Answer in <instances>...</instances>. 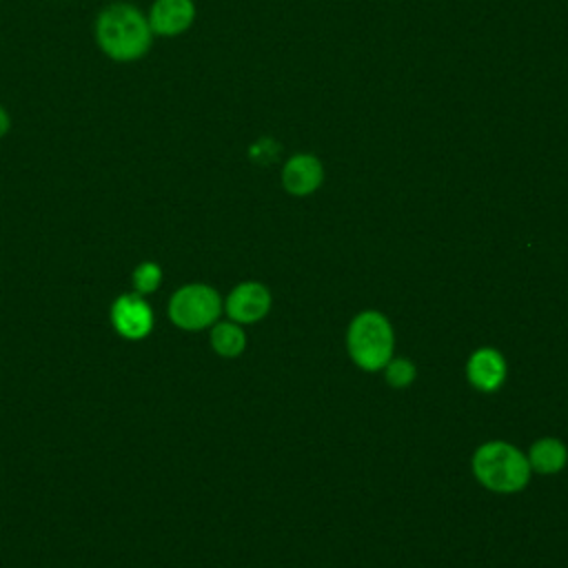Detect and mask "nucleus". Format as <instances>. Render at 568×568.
Masks as SVG:
<instances>
[{
    "mask_svg": "<svg viewBox=\"0 0 568 568\" xmlns=\"http://www.w3.org/2000/svg\"><path fill=\"white\" fill-rule=\"evenodd\" d=\"M271 308V293L260 282L237 284L224 300V313L237 324H253Z\"/></svg>",
    "mask_w": 568,
    "mask_h": 568,
    "instance_id": "7",
    "label": "nucleus"
},
{
    "mask_svg": "<svg viewBox=\"0 0 568 568\" xmlns=\"http://www.w3.org/2000/svg\"><path fill=\"white\" fill-rule=\"evenodd\" d=\"M324 180V166L313 153H295L284 162L282 184L291 195H311Z\"/></svg>",
    "mask_w": 568,
    "mask_h": 568,
    "instance_id": "8",
    "label": "nucleus"
},
{
    "mask_svg": "<svg viewBox=\"0 0 568 568\" xmlns=\"http://www.w3.org/2000/svg\"><path fill=\"white\" fill-rule=\"evenodd\" d=\"M384 375H386V382L390 384V386H395V388H404V386H408L413 379H415V375H417V368H415V364L410 362V359H406V357H390V362L384 366Z\"/></svg>",
    "mask_w": 568,
    "mask_h": 568,
    "instance_id": "13",
    "label": "nucleus"
},
{
    "mask_svg": "<svg viewBox=\"0 0 568 568\" xmlns=\"http://www.w3.org/2000/svg\"><path fill=\"white\" fill-rule=\"evenodd\" d=\"M13 129V118H11V111L0 102V140L9 135V131Z\"/></svg>",
    "mask_w": 568,
    "mask_h": 568,
    "instance_id": "14",
    "label": "nucleus"
},
{
    "mask_svg": "<svg viewBox=\"0 0 568 568\" xmlns=\"http://www.w3.org/2000/svg\"><path fill=\"white\" fill-rule=\"evenodd\" d=\"M526 459H528L530 470H537L541 475H552V473H559L566 466L568 453H566V446L559 439L544 437V439H537L530 446Z\"/></svg>",
    "mask_w": 568,
    "mask_h": 568,
    "instance_id": "10",
    "label": "nucleus"
},
{
    "mask_svg": "<svg viewBox=\"0 0 568 568\" xmlns=\"http://www.w3.org/2000/svg\"><path fill=\"white\" fill-rule=\"evenodd\" d=\"M393 328L377 311H362L346 331V348L351 359L364 371H382L393 357Z\"/></svg>",
    "mask_w": 568,
    "mask_h": 568,
    "instance_id": "3",
    "label": "nucleus"
},
{
    "mask_svg": "<svg viewBox=\"0 0 568 568\" xmlns=\"http://www.w3.org/2000/svg\"><path fill=\"white\" fill-rule=\"evenodd\" d=\"M468 382L484 393L497 390L506 379V359L495 348H477L466 364Z\"/></svg>",
    "mask_w": 568,
    "mask_h": 568,
    "instance_id": "9",
    "label": "nucleus"
},
{
    "mask_svg": "<svg viewBox=\"0 0 568 568\" xmlns=\"http://www.w3.org/2000/svg\"><path fill=\"white\" fill-rule=\"evenodd\" d=\"M109 320L113 331L129 342H140L151 335L155 315L144 295L122 293L111 302Z\"/></svg>",
    "mask_w": 568,
    "mask_h": 568,
    "instance_id": "5",
    "label": "nucleus"
},
{
    "mask_svg": "<svg viewBox=\"0 0 568 568\" xmlns=\"http://www.w3.org/2000/svg\"><path fill=\"white\" fill-rule=\"evenodd\" d=\"M131 284H133V293H138V295L146 297V295L155 293L162 284V266L153 260L140 262L131 273Z\"/></svg>",
    "mask_w": 568,
    "mask_h": 568,
    "instance_id": "12",
    "label": "nucleus"
},
{
    "mask_svg": "<svg viewBox=\"0 0 568 568\" xmlns=\"http://www.w3.org/2000/svg\"><path fill=\"white\" fill-rule=\"evenodd\" d=\"M93 42L115 64L144 60L155 42L146 11L129 0L104 4L93 18Z\"/></svg>",
    "mask_w": 568,
    "mask_h": 568,
    "instance_id": "1",
    "label": "nucleus"
},
{
    "mask_svg": "<svg viewBox=\"0 0 568 568\" xmlns=\"http://www.w3.org/2000/svg\"><path fill=\"white\" fill-rule=\"evenodd\" d=\"M211 346L220 357H237L246 346V335L237 322H215L211 326Z\"/></svg>",
    "mask_w": 568,
    "mask_h": 568,
    "instance_id": "11",
    "label": "nucleus"
},
{
    "mask_svg": "<svg viewBox=\"0 0 568 568\" xmlns=\"http://www.w3.org/2000/svg\"><path fill=\"white\" fill-rule=\"evenodd\" d=\"M222 308V297L213 286L193 282L173 291L166 304V315L173 326L195 333L211 328L220 320Z\"/></svg>",
    "mask_w": 568,
    "mask_h": 568,
    "instance_id": "4",
    "label": "nucleus"
},
{
    "mask_svg": "<svg viewBox=\"0 0 568 568\" xmlns=\"http://www.w3.org/2000/svg\"><path fill=\"white\" fill-rule=\"evenodd\" d=\"M473 473L481 486L495 493H517L530 479L526 455L506 442H486L473 455Z\"/></svg>",
    "mask_w": 568,
    "mask_h": 568,
    "instance_id": "2",
    "label": "nucleus"
},
{
    "mask_svg": "<svg viewBox=\"0 0 568 568\" xmlns=\"http://www.w3.org/2000/svg\"><path fill=\"white\" fill-rule=\"evenodd\" d=\"M146 18L155 38H178L186 33L195 18V0H153L146 9Z\"/></svg>",
    "mask_w": 568,
    "mask_h": 568,
    "instance_id": "6",
    "label": "nucleus"
}]
</instances>
